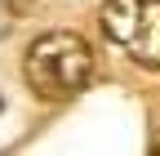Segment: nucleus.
Wrapping results in <instances>:
<instances>
[{"label": "nucleus", "instance_id": "nucleus-1", "mask_svg": "<svg viewBox=\"0 0 160 156\" xmlns=\"http://www.w3.org/2000/svg\"><path fill=\"white\" fill-rule=\"evenodd\" d=\"M93 67H98L93 45L80 31H67V27L40 31L27 45V54H22V81H27V89L36 98H45V103L76 98V94L93 81Z\"/></svg>", "mask_w": 160, "mask_h": 156}, {"label": "nucleus", "instance_id": "nucleus-2", "mask_svg": "<svg viewBox=\"0 0 160 156\" xmlns=\"http://www.w3.org/2000/svg\"><path fill=\"white\" fill-rule=\"evenodd\" d=\"M98 23L138 67L160 71V0H102Z\"/></svg>", "mask_w": 160, "mask_h": 156}, {"label": "nucleus", "instance_id": "nucleus-3", "mask_svg": "<svg viewBox=\"0 0 160 156\" xmlns=\"http://www.w3.org/2000/svg\"><path fill=\"white\" fill-rule=\"evenodd\" d=\"M49 0H0V9H5L9 18H31V13H40Z\"/></svg>", "mask_w": 160, "mask_h": 156}, {"label": "nucleus", "instance_id": "nucleus-4", "mask_svg": "<svg viewBox=\"0 0 160 156\" xmlns=\"http://www.w3.org/2000/svg\"><path fill=\"white\" fill-rule=\"evenodd\" d=\"M151 152H160V134H156V138H151Z\"/></svg>", "mask_w": 160, "mask_h": 156}, {"label": "nucleus", "instance_id": "nucleus-5", "mask_svg": "<svg viewBox=\"0 0 160 156\" xmlns=\"http://www.w3.org/2000/svg\"><path fill=\"white\" fill-rule=\"evenodd\" d=\"M0 107H5V98H0Z\"/></svg>", "mask_w": 160, "mask_h": 156}]
</instances>
